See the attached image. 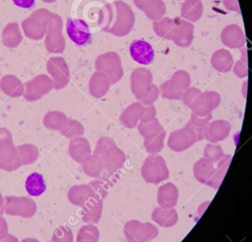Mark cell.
<instances>
[{"label":"cell","instance_id":"4","mask_svg":"<svg viewBox=\"0 0 252 242\" xmlns=\"http://www.w3.org/2000/svg\"><path fill=\"white\" fill-rule=\"evenodd\" d=\"M14 4L18 7L29 9L34 5V0H13Z\"/></svg>","mask_w":252,"mask_h":242},{"label":"cell","instance_id":"3","mask_svg":"<svg viewBox=\"0 0 252 242\" xmlns=\"http://www.w3.org/2000/svg\"><path fill=\"white\" fill-rule=\"evenodd\" d=\"M46 189L45 181L40 173L33 172L30 174L26 180V190L31 196L37 197Z\"/></svg>","mask_w":252,"mask_h":242},{"label":"cell","instance_id":"2","mask_svg":"<svg viewBox=\"0 0 252 242\" xmlns=\"http://www.w3.org/2000/svg\"><path fill=\"white\" fill-rule=\"evenodd\" d=\"M129 52L134 61L143 65L151 64L155 58L154 48L148 41L143 39L132 41L129 46Z\"/></svg>","mask_w":252,"mask_h":242},{"label":"cell","instance_id":"1","mask_svg":"<svg viewBox=\"0 0 252 242\" xmlns=\"http://www.w3.org/2000/svg\"><path fill=\"white\" fill-rule=\"evenodd\" d=\"M66 31L69 38L77 45H87L92 40V33L88 25L79 19H68Z\"/></svg>","mask_w":252,"mask_h":242}]
</instances>
